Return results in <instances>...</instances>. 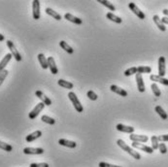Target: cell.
Instances as JSON below:
<instances>
[{
    "instance_id": "28",
    "label": "cell",
    "mask_w": 168,
    "mask_h": 167,
    "mask_svg": "<svg viewBox=\"0 0 168 167\" xmlns=\"http://www.w3.org/2000/svg\"><path fill=\"white\" fill-rule=\"evenodd\" d=\"M97 2L100 3V4H102V5L105 6V7H107L108 9L110 10V11H116V7H115L111 2L107 1V0H97Z\"/></svg>"
},
{
    "instance_id": "8",
    "label": "cell",
    "mask_w": 168,
    "mask_h": 167,
    "mask_svg": "<svg viewBox=\"0 0 168 167\" xmlns=\"http://www.w3.org/2000/svg\"><path fill=\"white\" fill-rule=\"evenodd\" d=\"M129 139L132 142H138V143H146L149 140V137L147 135H139V134H130L129 135Z\"/></svg>"
},
{
    "instance_id": "29",
    "label": "cell",
    "mask_w": 168,
    "mask_h": 167,
    "mask_svg": "<svg viewBox=\"0 0 168 167\" xmlns=\"http://www.w3.org/2000/svg\"><path fill=\"white\" fill-rule=\"evenodd\" d=\"M137 72L139 73V74H149L152 72V68L150 66H139V67H137Z\"/></svg>"
},
{
    "instance_id": "6",
    "label": "cell",
    "mask_w": 168,
    "mask_h": 167,
    "mask_svg": "<svg viewBox=\"0 0 168 167\" xmlns=\"http://www.w3.org/2000/svg\"><path fill=\"white\" fill-rule=\"evenodd\" d=\"M132 148L134 149H138V150H141L147 154H153L154 153V150L152 147H149V146H146L142 143H138V142H133L132 143Z\"/></svg>"
},
{
    "instance_id": "25",
    "label": "cell",
    "mask_w": 168,
    "mask_h": 167,
    "mask_svg": "<svg viewBox=\"0 0 168 167\" xmlns=\"http://www.w3.org/2000/svg\"><path fill=\"white\" fill-rule=\"evenodd\" d=\"M155 111L157 113V115H159L162 120H167V119H168V115H167V113L162 109V107H161V106H155Z\"/></svg>"
},
{
    "instance_id": "12",
    "label": "cell",
    "mask_w": 168,
    "mask_h": 167,
    "mask_svg": "<svg viewBox=\"0 0 168 167\" xmlns=\"http://www.w3.org/2000/svg\"><path fill=\"white\" fill-rule=\"evenodd\" d=\"M24 154H44V150L42 148H31V147H26L24 149Z\"/></svg>"
},
{
    "instance_id": "34",
    "label": "cell",
    "mask_w": 168,
    "mask_h": 167,
    "mask_svg": "<svg viewBox=\"0 0 168 167\" xmlns=\"http://www.w3.org/2000/svg\"><path fill=\"white\" fill-rule=\"evenodd\" d=\"M137 67H131V68H128V69H126L124 71V76L126 77H129V76H132L134 74H137Z\"/></svg>"
},
{
    "instance_id": "13",
    "label": "cell",
    "mask_w": 168,
    "mask_h": 167,
    "mask_svg": "<svg viewBox=\"0 0 168 167\" xmlns=\"http://www.w3.org/2000/svg\"><path fill=\"white\" fill-rule=\"evenodd\" d=\"M136 83H137V88L139 92H144L146 91V87H145V84L143 81V77L142 74L137 73L136 74Z\"/></svg>"
},
{
    "instance_id": "19",
    "label": "cell",
    "mask_w": 168,
    "mask_h": 167,
    "mask_svg": "<svg viewBox=\"0 0 168 167\" xmlns=\"http://www.w3.org/2000/svg\"><path fill=\"white\" fill-rule=\"evenodd\" d=\"M110 90H111L113 92H115V93H117V94H118V95H121V96H123V97H126V96H127V91H124L123 88L116 86V85H112V86H110Z\"/></svg>"
},
{
    "instance_id": "30",
    "label": "cell",
    "mask_w": 168,
    "mask_h": 167,
    "mask_svg": "<svg viewBox=\"0 0 168 167\" xmlns=\"http://www.w3.org/2000/svg\"><path fill=\"white\" fill-rule=\"evenodd\" d=\"M151 141H152V148L153 150H157L159 149V146H160V141H159V138H157V136L154 135L151 137Z\"/></svg>"
},
{
    "instance_id": "41",
    "label": "cell",
    "mask_w": 168,
    "mask_h": 167,
    "mask_svg": "<svg viewBox=\"0 0 168 167\" xmlns=\"http://www.w3.org/2000/svg\"><path fill=\"white\" fill-rule=\"evenodd\" d=\"M161 22L164 23V24H168V17H164L161 18Z\"/></svg>"
},
{
    "instance_id": "4",
    "label": "cell",
    "mask_w": 168,
    "mask_h": 167,
    "mask_svg": "<svg viewBox=\"0 0 168 167\" xmlns=\"http://www.w3.org/2000/svg\"><path fill=\"white\" fill-rule=\"evenodd\" d=\"M45 106H46V105H45L44 103H42V102L38 103V104L34 107V109L28 114V117H29V119H30V120H34L35 117H36L39 114H40V112L44 109Z\"/></svg>"
},
{
    "instance_id": "7",
    "label": "cell",
    "mask_w": 168,
    "mask_h": 167,
    "mask_svg": "<svg viewBox=\"0 0 168 167\" xmlns=\"http://www.w3.org/2000/svg\"><path fill=\"white\" fill-rule=\"evenodd\" d=\"M32 16L34 19L40 18V1L39 0H34L32 2Z\"/></svg>"
},
{
    "instance_id": "27",
    "label": "cell",
    "mask_w": 168,
    "mask_h": 167,
    "mask_svg": "<svg viewBox=\"0 0 168 167\" xmlns=\"http://www.w3.org/2000/svg\"><path fill=\"white\" fill-rule=\"evenodd\" d=\"M59 46L61 47V49H63V50L66 52V53H68V54H73V52H74V50H73V48L72 47H70L69 46L65 41H60L59 42Z\"/></svg>"
},
{
    "instance_id": "23",
    "label": "cell",
    "mask_w": 168,
    "mask_h": 167,
    "mask_svg": "<svg viewBox=\"0 0 168 167\" xmlns=\"http://www.w3.org/2000/svg\"><path fill=\"white\" fill-rule=\"evenodd\" d=\"M45 11H46V14H47V15L53 17L55 19H56V21H60V19H61V16L59 15L57 12L54 11L52 8H46Z\"/></svg>"
},
{
    "instance_id": "9",
    "label": "cell",
    "mask_w": 168,
    "mask_h": 167,
    "mask_svg": "<svg viewBox=\"0 0 168 167\" xmlns=\"http://www.w3.org/2000/svg\"><path fill=\"white\" fill-rule=\"evenodd\" d=\"M35 95H36V96L39 98V99L42 101V103H44L46 106H51V105H52V100H51L48 96H46L43 91H35Z\"/></svg>"
},
{
    "instance_id": "31",
    "label": "cell",
    "mask_w": 168,
    "mask_h": 167,
    "mask_svg": "<svg viewBox=\"0 0 168 167\" xmlns=\"http://www.w3.org/2000/svg\"><path fill=\"white\" fill-rule=\"evenodd\" d=\"M0 149H2V150H4V151H6V152L10 153V152L13 151V146L9 145V144H7V143H5V142L0 141Z\"/></svg>"
},
{
    "instance_id": "36",
    "label": "cell",
    "mask_w": 168,
    "mask_h": 167,
    "mask_svg": "<svg viewBox=\"0 0 168 167\" xmlns=\"http://www.w3.org/2000/svg\"><path fill=\"white\" fill-rule=\"evenodd\" d=\"M8 70H4L1 74H0V86H1L2 84H3V82L5 81V79H6V77L8 76Z\"/></svg>"
},
{
    "instance_id": "15",
    "label": "cell",
    "mask_w": 168,
    "mask_h": 167,
    "mask_svg": "<svg viewBox=\"0 0 168 167\" xmlns=\"http://www.w3.org/2000/svg\"><path fill=\"white\" fill-rule=\"evenodd\" d=\"M41 136H42V131H40V130H36V131L30 133L29 135H27V136L25 137V140H26V142H28V143H31V142L35 141L36 139L40 138Z\"/></svg>"
},
{
    "instance_id": "18",
    "label": "cell",
    "mask_w": 168,
    "mask_h": 167,
    "mask_svg": "<svg viewBox=\"0 0 168 167\" xmlns=\"http://www.w3.org/2000/svg\"><path fill=\"white\" fill-rule=\"evenodd\" d=\"M64 18H66L67 21H69V22H71V23H75V24H82L83 23V21L80 18H77V17H75V16H73V15H71V14H69V13H66L65 15H64Z\"/></svg>"
},
{
    "instance_id": "20",
    "label": "cell",
    "mask_w": 168,
    "mask_h": 167,
    "mask_svg": "<svg viewBox=\"0 0 168 167\" xmlns=\"http://www.w3.org/2000/svg\"><path fill=\"white\" fill-rule=\"evenodd\" d=\"M153 19H154V22H155V25L159 27V29L160 31H162V32H164L165 30H166V26H165V24L161 22V18L157 16V15H155L154 17H153Z\"/></svg>"
},
{
    "instance_id": "37",
    "label": "cell",
    "mask_w": 168,
    "mask_h": 167,
    "mask_svg": "<svg viewBox=\"0 0 168 167\" xmlns=\"http://www.w3.org/2000/svg\"><path fill=\"white\" fill-rule=\"evenodd\" d=\"M29 167H50L48 163L46 162H41V163H31Z\"/></svg>"
},
{
    "instance_id": "33",
    "label": "cell",
    "mask_w": 168,
    "mask_h": 167,
    "mask_svg": "<svg viewBox=\"0 0 168 167\" xmlns=\"http://www.w3.org/2000/svg\"><path fill=\"white\" fill-rule=\"evenodd\" d=\"M41 120H42V122H44V123H46L48 124H51V125H53V124L55 123V120H54L53 117H49V116H46V115L42 116Z\"/></svg>"
},
{
    "instance_id": "5",
    "label": "cell",
    "mask_w": 168,
    "mask_h": 167,
    "mask_svg": "<svg viewBox=\"0 0 168 167\" xmlns=\"http://www.w3.org/2000/svg\"><path fill=\"white\" fill-rule=\"evenodd\" d=\"M128 7H129V9L132 11V13L134 15H136L138 18H139L140 19H145L146 18V15L141 11V10L137 7V5L133 2H130V3H128Z\"/></svg>"
},
{
    "instance_id": "3",
    "label": "cell",
    "mask_w": 168,
    "mask_h": 167,
    "mask_svg": "<svg viewBox=\"0 0 168 167\" xmlns=\"http://www.w3.org/2000/svg\"><path fill=\"white\" fill-rule=\"evenodd\" d=\"M6 43H7V47L9 48V50H10V52H11V55H13V57L17 61H22L23 57H22L21 54L18 53V51L17 50V48L15 47L14 43L11 40H7Z\"/></svg>"
},
{
    "instance_id": "38",
    "label": "cell",
    "mask_w": 168,
    "mask_h": 167,
    "mask_svg": "<svg viewBox=\"0 0 168 167\" xmlns=\"http://www.w3.org/2000/svg\"><path fill=\"white\" fill-rule=\"evenodd\" d=\"M159 150H160V152L161 154H166L167 153V147H166V145L164 143H160V146H159Z\"/></svg>"
},
{
    "instance_id": "32",
    "label": "cell",
    "mask_w": 168,
    "mask_h": 167,
    "mask_svg": "<svg viewBox=\"0 0 168 167\" xmlns=\"http://www.w3.org/2000/svg\"><path fill=\"white\" fill-rule=\"evenodd\" d=\"M151 88H152V91H153V92H154L155 96H156V97H160V96L161 95V91H160V87L157 86V85H156L155 83H153V84H152Z\"/></svg>"
},
{
    "instance_id": "1",
    "label": "cell",
    "mask_w": 168,
    "mask_h": 167,
    "mask_svg": "<svg viewBox=\"0 0 168 167\" xmlns=\"http://www.w3.org/2000/svg\"><path fill=\"white\" fill-rule=\"evenodd\" d=\"M117 145L120 147L121 149H123L124 152H126L128 154H130L133 159H137V160H139L140 159H141V155H140V154L139 153H137L136 151H134L131 147H129L128 146L123 140H122V139H118V140H117Z\"/></svg>"
},
{
    "instance_id": "40",
    "label": "cell",
    "mask_w": 168,
    "mask_h": 167,
    "mask_svg": "<svg viewBox=\"0 0 168 167\" xmlns=\"http://www.w3.org/2000/svg\"><path fill=\"white\" fill-rule=\"evenodd\" d=\"M157 138H159V141L166 142V141H168V134H165V135H160V136H157Z\"/></svg>"
},
{
    "instance_id": "39",
    "label": "cell",
    "mask_w": 168,
    "mask_h": 167,
    "mask_svg": "<svg viewBox=\"0 0 168 167\" xmlns=\"http://www.w3.org/2000/svg\"><path fill=\"white\" fill-rule=\"evenodd\" d=\"M98 166L99 167H122V166H118V165H114V164H110V163H107V162H99V164H98Z\"/></svg>"
},
{
    "instance_id": "24",
    "label": "cell",
    "mask_w": 168,
    "mask_h": 167,
    "mask_svg": "<svg viewBox=\"0 0 168 167\" xmlns=\"http://www.w3.org/2000/svg\"><path fill=\"white\" fill-rule=\"evenodd\" d=\"M57 84H58V86H60L63 88H67V90H72L73 86H74V85L72 83L65 81V80H62V79H59L57 81Z\"/></svg>"
},
{
    "instance_id": "17",
    "label": "cell",
    "mask_w": 168,
    "mask_h": 167,
    "mask_svg": "<svg viewBox=\"0 0 168 167\" xmlns=\"http://www.w3.org/2000/svg\"><path fill=\"white\" fill-rule=\"evenodd\" d=\"M150 79L154 83H160V84L164 85V86H168V79H165L164 77H160L159 75H151Z\"/></svg>"
},
{
    "instance_id": "10",
    "label": "cell",
    "mask_w": 168,
    "mask_h": 167,
    "mask_svg": "<svg viewBox=\"0 0 168 167\" xmlns=\"http://www.w3.org/2000/svg\"><path fill=\"white\" fill-rule=\"evenodd\" d=\"M116 129L118 131L124 132V133H129V134H132L134 132V127L129 126V125H124L123 123H118L116 125Z\"/></svg>"
},
{
    "instance_id": "42",
    "label": "cell",
    "mask_w": 168,
    "mask_h": 167,
    "mask_svg": "<svg viewBox=\"0 0 168 167\" xmlns=\"http://www.w3.org/2000/svg\"><path fill=\"white\" fill-rule=\"evenodd\" d=\"M162 13H163V15L165 17H168V9H164L163 11H162Z\"/></svg>"
},
{
    "instance_id": "14",
    "label": "cell",
    "mask_w": 168,
    "mask_h": 167,
    "mask_svg": "<svg viewBox=\"0 0 168 167\" xmlns=\"http://www.w3.org/2000/svg\"><path fill=\"white\" fill-rule=\"evenodd\" d=\"M12 57H13V55H11V53H10V54H7L2 58V60L0 61V74H1L5 70V67L7 66V64L9 63V61L12 60Z\"/></svg>"
},
{
    "instance_id": "35",
    "label": "cell",
    "mask_w": 168,
    "mask_h": 167,
    "mask_svg": "<svg viewBox=\"0 0 168 167\" xmlns=\"http://www.w3.org/2000/svg\"><path fill=\"white\" fill-rule=\"evenodd\" d=\"M87 96L88 98H90L91 100H92V101L97 100V98H98L97 94H96L94 91H87Z\"/></svg>"
},
{
    "instance_id": "2",
    "label": "cell",
    "mask_w": 168,
    "mask_h": 167,
    "mask_svg": "<svg viewBox=\"0 0 168 167\" xmlns=\"http://www.w3.org/2000/svg\"><path fill=\"white\" fill-rule=\"evenodd\" d=\"M68 98H69V100H70L75 108V110L78 112V113H82L84 111V107L83 105L81 104L80 100L78 99V97L76 96V93L73 92V91H70L68 93Z\"/></svg>"
},
{
    "instance_id": "16",
    "label": "cell",
    "mask_w": 168,
    "mask_h": 167,
    "mask_svg": "<svg viewBox=\"0 0 168 167\" xmlns=\"http://www.w3.org/2000/svg\"><path fill=\"white\" fill-rule=\"evenodd\" d=\"M48 65H49V68H50V70H51V73L54 74V75H56L58 73V69H57V67L55 65V61L54 60V57L53 56H50V57H48Z\"/></svg>"
},
{
    "instance_id": "11",
    "label": "cell",
    "mask_w": 168,
    "mask_h": 167,
    "mask_svg": "<svg viewBox=\"0 0 168 167\" xmlns=\"http://www.w3.org/2000/svg\"><path fill=\"white\" fill-rule=\"evenodd\" d=\"M166 72V66H165V57L160 56L159 58V76L164 77Z\"/></svg>"
},
{
    "instance_id": "26",
    "label": "cell",
    "mask_w": 168,
    "mask_h": 167,
    "mask_svg": "<svg viewBox=\"0 0 168 167\" xmlns=\"http://www.w3.org/2000/svg\"><path fill=\"white\" fill-rule=\"evenodd\" d=\"M106 18L108 19H110V21L116 23H123V19L120 18V17H118L116 15H114L113 13H107L106 14Z\"/></svg>"
},
{
    "instance_id": "22",
    "label": "cell",
    "mask_w": 168,
    "mask_h": 167,
    "mask_svg": "<svg viewBox=\"0 0 168 167\" xmlns=\"http://www.w3.org/2000/svg\"><path fill=\"white\" fill-rule=\"evenodd\" d=\"M37 57H38V61H39V63H40V65H41V67L43 68V69H47V68H49L48 58H46L44 54H39Z\"/></svg>"
},
{
    "instance_id": "21",
    "label": "cell",
    "mask_w": 168,
    "mask_h": 167,
    "mask_svg": "<svg viewBox=\"0 0 168 167\" xmlns=\"http://www.w3.org/2000/svg\"><path fill=\"white\" fill-rule=\"evenodd\" d=\"M58 144L60 146H64L67 147V148H70V149H74L77 147V143L74 141H69L66 139H59L58 140Z\"/></svg>"
},
{
    "instance_id": "43",
    "label": "cell",
    "mask_w": 168,
    "mask_h": 167,
    "mask_svg": "<svg viewBox=\"0 0 168 167\" xmlns=\"http://www.w3.org/2000/svg\"><path fill=\"white\" fill-rule=\"evenodd\" d=\"M4 40H5V37H4V35L0 33V42H2V41H4Z\"/></svg>"
}]
</instances>
